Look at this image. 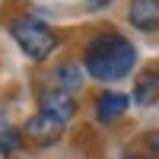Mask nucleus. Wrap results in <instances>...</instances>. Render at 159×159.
Returning <instances> with one entry per match:
<instances>
[{
  "mask_svg": "<svg viewBox=\"0 0 159 159\" xmlns=\"http://www.w3.org/2000/svg\"><path fill=\"white\" fill-rule=\"evenodd\" d=\"M64 127H67L64 121H57V118H51L45 111H35L29 121H25L22 137L29 143H35V147H51V143H57L64 137Z\"/></svg>",
  "mask_w": 159,
  "mask_h": 159,
  "instance_id": "obj_3",
  "label": "nucleus"
},
{
  "mask_svg": "<svg viewBox=\"0 0 159 159\" xmlns=\"http://www.w3.org/2000/svg\"><path fill=\"white\" fill-rule=\"evenodd\" d=\"M86 73L102 83H115V80L127 76L137 64V51L134 45L121 35H99L86 45Z\"/></svg>",
  "mask_w": 159,
  "mask_h": 159,
  "instance_id": "obj_1",
  "label": "nucleus"
},
{
  "mask_svg": "<svg viewBox=\"0 0 159 159\" xmlns=\"http://www.w3.org/2000/svg\"><path fill=\"white\" fill-rule=\"evenodd\" d=\"M57 89H64V92H70L73 96V89H80V83H83V73H80V67L76 64H61L57 67Z\"/></svg>",
  "mask_w": 159,
  "mask_h": 159,
  "instance_id": "obj_8",
  "label": "nucleus"
},
{
  "mask_svg": "<svg viewBox=\"0 0 159 159\" xmlns=\"http://www.w3.org/2000/svg\"><path fill=\"white\" fill-rule=\"evenodd\" d=\"M134 102L137 105H153L159 102V70L150 67L137 76V86H134Z\"/></svg>",
  "mask_w": 159,
  "mask_h": 159,
  "instance_id": "obj_7",
  "label": "nucleus"
},
{
  "mask_svg": "<svg viewBox=\"0 0 159 159\" xmlns=\"http://www.w3.org/2000/svg\"><path fill=\"white\" fill-rule=\"evenodd\" d=\"M38 105H42V111L51 115V118H57V121L67 124L70 118L76 115V102L70 92H64L57 86H51V89H42V96H38Z\"/></svg>",
  "mask_w": 159,
  "mask_h": 159,
  "instance_id": "obj_4",
  "label": "nucleus"
},
{
  "mask_svg": "<svg viewBox=\"0 0 159 159\" xmlns=\"http://www.w3.org/2000/svg\"><path fill=\"white\" fill-rule=\"evenodd\" d=\"M127 19L140 32H159V0H130Z\"/></svg>",
  "mask_w": 159,
  "mask_h": 159,
  "instance_id": "obj_5",
  "label": "nucleus"
},
{
  "mask_svg": "<svg viewBox=\"0 0 159 159\" xmlns=\"http://www.w3.org/2000/svg\"><path fill=\"white\" fill-rule=\"evenodd\" d=\"M0 147H3L7 153L19 150L22 147V134H19V130H3V134H0Z\"/></svg>",
  "mask_w": 159,
  "mask_h": 159,
  "instance_id": "obj_9",
  "label": "nucleus"
},
{
  "mask_svg": "<svg viewBox=\"0 0 159 159\" xmlns=\"http://www.w3.org/2000/svg\"><path fill=\"white\" fill-rule=\"evenodd\" d=\"M124 111H127V96H121V92H102V96L96 99V118L102 124L121 121Z\"/></svg>",
  "mask_w": 159,
  "mask_h": 159,
  "instance_id": "obj_6",
  "label": "nucleus"
},
{
  "mask_svg": "<svg viewBox=\"0 0 159 159\" xmlns=\"http://www.w3.org/2000/svg\"><path fill=\"white\" fill-rule=\"evenodd\" d=\"M13 38H16V45L25 51V57L32 61H45L51 51L57 48V35L51 25H45L42 19H32V16H22V19H13L10 25Z\"/></svg>",
  "mask_w": 159,
  "mask_h": 159,
  "instance_id": "obj_2",
  "label": "nucleus"
},
{
  "mask_svg": "<svg viewBox=\"0 0 159 159\" xmlns=\"http://www.w3.org/2000/svg\"><path fill=\"white\" fill-rule=\"evenodd\" d=\"M0 159H10V153H7V150H3V147H0Z\"/></svg>",
  "mask_w": 159,
  "mask_h": 159,
  "instance_id": "obj_10",
  "label": "nucleus"
}]
</instances>
